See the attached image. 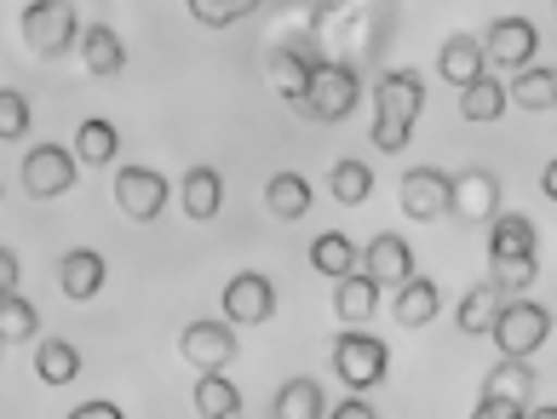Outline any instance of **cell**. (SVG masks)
<instances>
[{"instance_id": "6da1fadb", "label": "cell", "mask_w": 557, "mask_h": 419, "mask_svg": "<svg viewBox=\"0 0 557 419\" xmlns=\"http://www.w3.org/2000/svg\"><path fill=\"white\" fill-rule=\"evenodd\" d=\"M420 110H425V81L414 70H391L380 81V93H374V144H380V156L408 150Z\"/></svg>"}, {"instance_id": "7a4b0ae2", "label": "cell", "mask_w": 557, "mask_h": 419, "mask_svg": "<svg viewBox=\"0 0 557 419\" xmlns=\"http://www.w3.org/2000/svg\"><path fill=\"white\" fill-rule=\"evenodd\" d=\"M17 29H24V47H29L35 58H64L75 40L87 35L70 0H29L24 17H17Z\"/></svg>"}, {"instance_id": "3957f363", "label": "cell", "mask_w": 557, "mask_h": 419, "mask_svg": "<svg viewBox=\"0 0 557 419\" xmlns=\"http://www.w3.org/2000/svg\"><path fill=\"white\" fill-rule=\"evenodd\" d=\"M385 368H391V350L385 340H374V333H362V328H350L334 340V373L345 380V391H374L385 380Z\"/></svg>"}, {"instance_id": "277c9868", "label": "cell", "mask_w": 557, "mask_h": 419, "mask_svg": "<svg viewBox=\"0 0 557 419\" xmlns=\"http://www.w3.org/2000/svg\"><path fill=\"white\" fill-rule=\"evenodd\" d=\"M397 196H403V213L414 224H437V219L454 213V178L437 173V167H408Z\"/></svg>"}, {"instance_id": "5b68a950", "label": "cell", "mask_w": 557, "mask_h": 419, "mask_svg": "<svg viewBox=\"0 0 557 419\" xmlns=\"http://www.w3.org/2000/svg\"><path fill=\"white\" fill-rule=\"evenodd\" d=\"M546 333H552V310H546V305L506 299L500 322H494V345H500L506 356H523V362H529V350H541Z\"/></svg>"}, {"instance_id": "8992f818", "label": "cell", "mask_w": 557, "mask_h": 419, "mask_svg": "<svg viewBox=\"0 0 557 419\" xmlns=\"http://www.w3.org/2000/svg\"><path fill=\"white\" fill-rule=\"evenodd\" d=\"M81 173V156L64 150V144H35V150L24 156V190L35 201H52V196H64L70 184Z\"/></svg>"}, {"instance_id": "52a82bcc", "label": "cell", "mask_w": 557, "mask_h": 419, "mask_svg": "<svg viewBox=\"0 0 557 419\" xmlns=\"http://www.w3.org/2000/svg\"><path fill=\"white\" fill-rule=\"evenodd\" d=\"M362 98V81L350 64H317V81H311V98H305V115L317 121H345L350 110H357Z\"/></svg>"}, {"instance_id": "ba28073f", "label": "cell", "mask_w": 557, "mask_h": 419, "mask_svg": "<svg viewBox=\"0 0 557 419\" xmlns=\"http://www.w3.org/2000/svg\"><path fill=\"white\" fill-rule=\"evenodd\" d=\"M115 207L138 224H156L161 207H168V178L156 167H121L115 173Z\"/></svg>"}, {"instance_id": "9c48e42d", "label": "cell", "mask_w": 557, "mask_h": 419, "mask_svg": "<svg viewBox=\"0 0 557 419\" xmlns=\"http://www.w3.org/2000/svg\"><path fill=\"white\" fill-rule=\"evenodd\" d=\"M178 350L196 373H224L236 356V333H231V322H190L178 333Z\"/></svg>"}, {"instance_id": "30bf717a", "label": "cell", "mask_w": 557, "mask_h": 419, "mask_svg": "<svg viewBox=\"0 0 557 419\" xmlns=\"http://www.w3.org/2000/svg\"><path fill=\"white\" fill-rule=\"evenodd\" d=\"M224 317L242 322V328H259L276 317V287L271 276H259V270H242V276L224 282Z\"/></svg>"}, {"instance_id": "8fae6325", "label": "cell", "mask_w": 557, "mask_h": 419, "mask_svg": "<svg viewBox=\"0 0 557 419\" xmlns=\"http://www.w3.org/2000/svg\"><path fill=\"white\" fill-rule=\"evenodd\" d=\"M454 213L471 219V224H494L500 219V178L488 167H466L454 173Z\"/></svg>"}, {"instance_id": "7c38bea8", "label": "cell", "mask_w": 557, "mask_h": 419, "mask_svg": "<svg viewBox=\"0 0 557 419\" xmlns=\"http://www.w3.org/2000/svg\"><path fill=\"white\" fill-rule=\"evenodd\" d=\"M534 47H541V29H534L529 17H494L488 40H483V52H488L500 70H529Z\"/></svg>"}, {"instance_id": "4fadbf2b", "label": "cell", "mask_w": 557, "mask_h": 419, "mask_svg": "<svg viewBox=\"0 0 557 419\" xmlns=\"http://www.w3.org/2000/svg\"><path fill=\"white\" fill-rule=\"evenodd\" d=\"M362 270L380 287H403V282H414V247H408L397 230H380V236L362 247Z\"/></svg>"}, {"instance_id": "5bb4252c", "label": "cell", "mask_w": 557, "mask_h": 419, "mask_svg": "<svg viewBox=\"0 0 557 419\" xmlns=\"http://www.w3.org/2000/svg\"><path fill=\"white\" fill-rule=\"evenodd\" d=\"M104 276H110V264H104V254H92V247H70V254L58 259V287H64L70 299L104 293Z\"/></svg>"}, {"instance_id": "9a60e30c", "label": "cell", "mask_w": 557, "mask_h": 419, "mask_svg": "<svg viewBox=\"0 0 557 419\" xmlns=\"http://www.w3.org/2000/svg\"><path fill=\"white\" fill-rule=\"evenodd\" d=\"M483 64H488V52H483L471 35H448V40H443V52H437L443 81H454L460 93L471 87V81H483Z\"/></svg>"}, {"instance_id": "2e32d148", "label": "cell", "mask_w": 557, "mask_h": 419, "mask_svg": "<svg viewBox=\"0 0 557 419\" xmlns=\"http://www.w3.org/2000/svg\"><path fill=\"white\" fill-rule=\"evenodd\" d=\"M500 310H506V293L494 287V282H478V287H466V299L460 310H454V322H460V333H494V322H500Z\"/></svg>"}, {"instance_id": "e0dca14e", "label": "cell", "mask_w": 557, "mask_h": 419, "mask_svg": "<svg viewBox=\"0 0 557 419\" xmlns=\"http://www.w3.org/2000/svg\"><path fill=\"white\" fill-rule=\"evenodd\" d=\"M311 81H317V64H311L305 52L287 47V52L271 58V87H276L287 103H294V110H305V98H311Z\"/></svg>"}, {"instance_id": "ac0fdd59", "label": "cell", "mask_w": 557, "mask_h": 419, "mask_svg": "<svg viewBox=\"0 0 557 419\" xmlns=\"http://www.w3.org/2000/svg\"><path fill=\"white\" fill-rule=\"evenodd\" d=\"M178 196H184V213H190L196 224H208L219 219V201H224V178L213 173V167H190L178 184Z\"/></svg>"}, {"instance_id": "d6986e66", "label": "cell", "mask_w": 557, "mask_h": 419, "mask_svg": "<svg viewBox=\"0 0 557 419\" xmlns=\"http://www.w3.org/2000/svg\"><path fill=\"white\" fill-rule=\"evenodd\" d=\"M488 259H534V224L523 213H500L488 224Z\"/></svg>"}, {"instance_id": "ffe728a7", "label": "cell", "mask_w": 557, "mask_h": 419, "mask_svg": "<svg viewBox=\"0 0 557 419\" xmlns=\"http://www.w3.org/2000/svg\"><path fill=\"white\" fill-rule=\"evenodd\" d=\"M483 396H506V403H523V408H529L534 368L523 362V356H500V362L488 368V380H483Z\"/></svg>"}, {"instance_id": "44dd1931", "label": "cell", "mask_w": 557, "mask_h": 419, "mask_svg": "<svg viewBox=\"0 0 557 419\" xmlns=\"http://www.w3.org/2000/svg\"><path fill=\"white\" fill-rule=\"evenodd\" d=\"M334 310H339V317H345L350 328H362V322L380 310V282L368 276V270L345 276V282H339V293H334Z\"/></svg>"}, {"instance_id": "7402d4cb", "label": "cell", "mask_w": 557, "mask_h": 419, "mask_svg": "<svg viewBox=\"0 0 557 419\" xmlns=\"http://www.w3.org/2000/svg\"><path fill=\"white\" fill-rule=\"evenodd\" d=\"M81 52H87V70L104 75V81L127 70V47H121V35L110 24H92L87 35H81Z\"/></svg>"}, {"instance_id": "603a6c76", "label": "cell", "mask_w": 557, "mask_h": 419, "mask_svg": "<svg viewBox=\"0 0 557 419\" xmlns=\"http://www.w3.org/2000/svg\"><path fill=\"white\" fill-rule=\"evenodd\" d=\"M264 201H271V213L282 224H299L305 213H311V184H305L299 173H276L271 184H264Z\"/></svg>"}, {"instance_id": "cb8c5ba5", "label": "cell", "mask_w": 557, "mask_h": 419, "mask_svg": "<svg viewBox=\"0 0 557 419\" xmlns=\"http://www.w3.org/2000/svg\"><path fill=\"white\" fill-rule=\"evenodd\" d=\"M391 317H397L403 328H425L431 317H437V282L431 276H414L397 287V305H391Z\"/></svg>"}, {"instance_id": "d4e9b609", "label": "cell", "mask_w": 557, "mask_h": 419, "mask_svg": "<svg viewBox=\"0 0 557 419\" xmlns=\"http://www.w3.org/2000/svg\"><path fill=\"white\" fill-rule=\"evenodd\" d=\"M121 150V133H115V121L104 115H92V121H81V133H75V156L81 167H110Z\"/></svg>"}, {"instance_id": "484cf974", "label": "cell", "mask_w": 557, "mask_h": 419, "mask_svg": "<svg viewBox=\"0 0 557 419\" xmlns=\"http://www.w3.org/2000/svg\"><path fill=\"white\" fill-rule=\"evenodd\" d=\"M311 270H317V276H334V282L357 276V247H350V236H339V230L317 236L311 242Z\"/></svg>"}, {"instance_id": "4316f807", "label": "cell", "mask_w": 557, "mask_h": 419, "mask_svg": "<svg viewBox=\"0 0 557 419\" xmlns=\"http://www.w3.org/2000/svg\"><path fill=\"white\" fill-rule=\"evenodd\" d=\"M327 190H334V201H345V207H362L368 196H374V167H362L357 156L334 161V173H327Z\"/></svg>"}, {"instance_id": "83f0119b", "label": "cell", "mask_w": 557, "mask_h": 419, "mask_svg": "<svg viewBox=\"0 0 557 419\" xmlns=\"http://www.w3.org/2000/svg\"><path fill=\"white\" fill-rule=\"evenodd\" d=\"M196 414L201 419H236L242 414V391L224 373H201L196 380Z\"/></svg>"}, {"instance_id": "f1b7e54d", "label": "cell", "mask_w": 557, "mask_h": 419, "mask_svg": "<svg viewBox=\"0 0 557 419\" xmlns=\"http://www.w3.org/2000/svg\"><path fill=\"white\" fill-rule=\"evenodd\" d=\"M511 98H518V110H552L557 103V70H541V64H529L511 75Z\"/></svg>"}, {"instance_id": "f546056e", "label": "cell", "mask_w": 557, "mask_h": 419, "mask_svg": "<svg viewBox=\"0 0 557 419\" xmlns=\"http://www.w3.org/2000/svg\"><path fill=\"white\" fill-rule=\"evenodd\" d=\"M35 373H40L47 385H70L75 373H81V350H75L70 340H47V345L35 350Z\"/></svg>"}, {"instance_id": "4dcf8cb0", "label": "cell", "mask_w": 557, "mask_h": 419, "mask_svg": "<svg viewBox=\"0 0 557 419\" xmlns=\"http://www.w3.org/2000/svg\"><path fill=\"white\" fill-rule=\"evenodd\" d=\"M506 103H511V93L500 87V81H471V87L460 93V115L466 121H500V110H506Z\"/></svg>"}, {"instance_id": "1f68e13d", "label": "cell", "mask_w": 557, "mask_h": 419, "mask_svg": "<svg viewBox=\"0 0 557 419\" xmlns=\"http://www.w3.org/2000/svg\"><path fill=\"white\" fill-rule=\"evenodd\" d=\"M276 419H327L317 380H287L282 396H276Z\"/></svg>"}, {"instance_id": "d6a6232c", "label": "cell", "mask_w": 557, "mask_h": 419, "mask_svg": "<svg viewBox=\"0 0 557 419\" xmlns=\"http://www.w3.org/2000/svg\"><path fill=\"white\" fill-rule=\"evenodd\" d=\"M184 7H190L196 24H208V29H231V24H242L247 12H259V0H184Z\"/></svg>"}, {"instance_id": "836d02e7", "label": "cell", "mask_w": 557, "mask_h": 419, "mask_svg": "<svg viewBox=\"0 0 557 419\" xmlns=\"http://www.w3.org/2000/svg\"><path fill=\"white\" fill-rule=\"evenodd\" d=\"M0 340H7V345L35 340V305L17 299V293H0Z\"/></svg>"}, {"instance_id": "e575fe53", "label": "cell", "mask_w": 557, "mask_h": 419, "mask_svg": "<svg viewBox=\"0 0 557 419\" xmlns=\"http://www.w3.org/2000/svg\"><path fill=\"white\" fill-rule=\"evenodd\" d=\"M24 133H29V98L7 87V93H0V138L12 144V138H24Z\"/></svg>"}, {"instance_id": "d590c367", "label": "cell", "mask_w": 557, "mask_h": 419, "mask_svg": "<svg viewBox=\"0 0 557 419\" xmlns=\"http://www.w3.org/2000/svg\"><path fill=\"white\" fill-rule=\"evenodd\" d=\"M529 282H534V259H500L494 264V287H500L506 299H518Z\"/></svg>"}, {"instance_id": "8d00e7d4", "label": "cell", "mask_w": 557, "mask_h": 419, "mask_svg": "<svg viewBox=\"0 0 557 419\" xmlns=\"http://www.w3.org/2000/svg\"><path fill=\"white\" fill-rule=\"evenodd\" d=\"M471 419H529L523 403H506V396H483L478 408H471Z\"/></svg>"}, {"instance_id": "74e56055", "label": "cell", "mask_w": 557, "mask_h": 419, "mask_svg": "<svg viewBox=\"0 0 557 419\" xmlns=\"http://www.w3.org/2000/svg\"><path fill=\"white\" fill-rule=\"evenodd\" d=\"M327 419H380V414H374L368 396H345V403H334V414H327Z\"/></svg>"}, {"instance_id": "f35d334b", "label": "cell", "mask_w": 557, "mask_h": 419, "mask_svg": "<svg viewBox=\"0 0 557 419\" xmlns=\"http://www.w3.org/2000/svg\"><path fill=\"white\" fill-rule=\"evenodd\" d=\"M17 276H24V259H17L12 247H0V287L12 293V287H17Z\"/></svg>"}, {"instance_id": "ab89813d", "label": "cell", "mask_w": 557, "mask_h": 419, "mask_svg": "<svg viewBox=\"0 0 557 419\" xmlns=\"http://www.w3.org/2000/svg\"><path fill=\"white\" fill-rule=\"evenodd\" d=\"M70 419H127V414H121L115 403H81Z\"/></svg>"}, {"instance_id": "60d3db41", "label": "cell", "mask_w": 557, "mask_h": 419, "mask_svg": "<svg viewBox=\"0 0 557 419\" xmlns=\"http://www.w3.org/2000/svg\"><path fill=\"white\" fill-rule=\"evenodd\" d=\"M541 190L557 201V161H546V173H541Z\"/></svg>"}, {"instance_id": "b9f144b4", "label": "cell", "mask_w": 557, "mask_h": 419, "mask_svg": "<svg viewBox=\"0 0 557 419\" xmlns=\"http://www.w3.org/2000/svg\"><path fill=\"white\" fill-rule=\"evenodd\" d=\"M529 419H557V408H534Z\"/></svg>"}, {"instance_id": "7bdbcfd3", "label": "cell", "mask_w": 557, "mask_h": 419, "mask_svg": "<svg viewBox=\"0 0 557 419\" xmlns=\"http://www.w3.org/2000/svg\"><path fill=\"white\" fill-rule=\"evenodd\" d=\"M552 7H557V0H552Z\"/></svg>"}]
</instances>
